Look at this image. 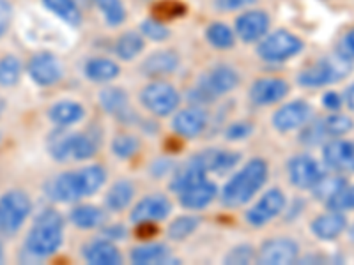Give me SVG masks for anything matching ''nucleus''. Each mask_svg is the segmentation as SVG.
Returning a JSON list of instances; mask_svg holds the SVG:
<instances>
[{
    "label": "nucleus",
    "mask_w": 354,
    "mask_h": 265,
    "mask_svg": "<svg viewBox=\"0 0 354 265\" xmlns=\"http://www.w3.org/2000/svg\"><path fill=\"white\" fill-rule=\"evenodd\" d=\"M252 131H254V126L250 124V122L238 121L229 126V129H227V138L229 140H243V138L250 137Z\"/></svg>",
    "instance_id": "nucleus-46"
},
{
    "label": "nucleus",
    "mask_w": 354,
    "mask_h": 265,
    "mask_svg": "<svg viewBox=\"0 0 354 265\" xmlns=\"http://www.w3.org/2000/svg\"><path fill=\"white\" fill-rule=\"evenodd\" d=\"M100 103L105 108V112L112 113V115L126 117V113H129L128 96H126V92L121 90V88H105L100 94Z\"/></svg>",
    "instance_id": "nucleus-28"
},
{
    "label": "nucleus",
    "mask_w": 354,
    "mask_h": 265,
    "mask_svg": "<svg viewBox=\"0 0 354 265\" xmlns=\"http://www.w3.org/2000/svg\"><path fill=\"white\" fill-rule=\"evenodd\" d=\"M142 32H144L145 37H149L153 41H165L170 36L169 28L156 20H145L142 23Z\"/></svg>",
    "instance_id": "nucleus-43"
},
{
    "label": "nucleus",
    "mask_w": 354,
    "mask_h": 265,
    "mask_svg": "<svg viewBox=\"0 0 354 265\" xmlns=\"http://www.w3.org/2000/svg\"><path fill=\"white\" fill-rule=\"evenodd\" d=\"M167 257H169V251L163 244L138 246L131 251V262L137 265L161 264V262H167Z\"/></svg>",
    "instance_id": "nucleus-30"
},
{
    "label": "nucleus",
    "mask_w": 354,
    "mask_h": 265,
    "mask_svg": "<svg viewBox=\"0 0 354 265\" xmlns=\"http://www.w3.org/2000/svg\"><path fill=\"white\" fill-rule=\"evenodd\" d=\"M322 159L333 172L354 173V141L331 140L324 145Z\"/></svg>",
    "instance_id": "nucleus-11"
},
{
    "label": "nucleus",
    "mask_w": 354,
    "mask_h": 265,
    "mask_svg": "<svg viewBox=\"0 0 354 265\" xmlns=\"http://www.w3.org/2000/svg\"><path fill=\"white\" fill-rule=\"evenodd\" d=\"M21 75V64L17 57L8 55L0 59V87H12L17 85Z\"/></svg>",
    "instance_id": "nucleus-36"
},
{
    "label": "nucleus",
    "mask_w": 354,
    "mask_h": 265,
    "mask_svg": "<svg viewBox=\"0 0 354 265\" xmlns=\"http://www.w3.org/2000/svg\"><path fill=\"white\" fill-rule=\"evenodd\" d=\"M205 173H207V170L202 165L201 157H192V159H189L188 163H185L181 168H177V173L174 175L172 182H170V189L181 195L185 189L192 188V186L197 184V182L204 181Z\"/></svg>",
    "instance_id": "nucleus-20"
},
{
    "label": "nucleus",
    "mask_w": 354,
    "mask_h": 265,
    "mask_svg": "<svg viewBox=\"0 0 354 265\" xmlns=\"http://www.w3.org/2000/svg\"><path fill=\"white\" fill-rule=\"evenodd\" d=\"M177 66H179V57L170 50H165V52H156L147 57L142 69L149 77H165V75L176 71Z\"/></svg>",
    "instance_id": "nucleus-23"
},
{
    "label": "nucleus",
    "mask_w": 354,
    "mask_h": 265,
    "mask_svg": "<svg viewBox=\"0 0 354 265\" xmlns=\"http://www.w3.org/2000/svg\"><path fill=\"white\" fill-rule=\"evenodd\" d=\"M197 226H198L197 217L183 216V217H179V219H176L170 223L169 235L172 239H176V241H181V239H186L188 235H192Z\"/></svg>",
    "instance_id": "nucleus-39"
},
{
    "label": "nucleus",
    "mask_w": 354,
    "mask_h": 265,
    "mask_svg": "<svg viewBox=\"0 0 354 265\" xmlns=\"http://www.w3.org/2000/svg\"><path fill=\"white\" fill-rule=\"evenodd\" d=\"M96 154V144L87 135L71 132L69 137V159L84 161Z\"/></svg>",
    "instance_id": "nucleus-33"
},
{
    "label": "nucleus",
    "mask_w": 354,
    "mask_h": 265,
    "mask_svg": "<svg viewBox=\"0 0 354 265\" xmlns=\"http://www.w3.org/2000/svg\"><path fill=\"white\" fill-rule=\"evenodd\" d=\"M119 72H121V69L115 62L110 61V59H101V57L88 61L87 66H85V75H87L88 80L93 81H110Z\"/></svg>",
    "instance_id": "nucleus-29"
},
{
    "label": "nucleus",
    "mask_w": 354,
    "mask_h": 265,
    "mask_svg": "<svg viewBox=\"0 0 354 265\" xmlns=\"http://www.w3.org/2000/svg\"><path fill=\"white\" fill-rule=\"evenodd\" d=\"M322 105H324V108L337 112V110H340V106H342V97L337 92H326L324 97H322Z\"/></svg>",
    "instance_id": "nucleus-49"
},
{
    "label": "nucleus",
    "mask_w": 354,
    "mask_h": 265,
    "mask_svg": "<svg viewBox=\"0 0 354 265\" xmlns=\"http://www.w3.org/2000/svg\"><path fill=\"white\" fill-rule=\"evenodd\" d=\"M43 4L69 25H80L82 14L75 0H43Z\"/></svg>",
    "instance_id": "nucleus-31"
},
{
    "label": "nucleus",
    "mask_w": 354,
    "mask_h": 265,
    "mask_svg": "<svg viewBox=\"0 0 354 265\" xmlns=\"http://www.w3.org/2000/svg\"><path fill=\"white\" fill-rule=\"evenodd\" d=\"M84 117V108L75 101H61L50 108V119L57 126H71Z\"/></svg>",
    "instance_id": "nucleus-26"
},
{
    "label": "nucleus",
    "mask_w": 354,
    "mask_h": 265,
    "mask_svg": "<svg viewBox=\"0 0 354 265\" xmlns=\"http://www.w3.org/2000/svg\"><path fill=\"white\" fill-rule=\"evenodd\" d=\"M310 117H312V108L305 101H292L289 105L282 106L273 115V126L278 131H294V129L301 128L308 124Z\"/></svg>",
    "instance_id": "nucleus-14"
},
{
    "label": "nucleus",
    "mask_w": 354,
    "mask_h": 265,
    "mask_svg": "<svg viewBox=\"0 0 354 265\" xmlns=\"http://www.w3.org/2000/svg\"><path fill=\"white\" fill-rule=\"evenodd\" d=\"M301 50L303 41L298 36L287 30H277L266 36V39L259 46V55L268 62H283L298 55Z\"/></svg>",
    "instance_id": "nucleus-6"
},
{
    "label": "nucleus",
    "mask_w": 354,
    "mask_h": 265,
    "mask_svg": "<svg viewBox=\"0 0 354 265\" xmlns=\"http://www.w3.org/2000/svg\"><path fill=\"white\" fill-rule=\"evenodd\" d=\"M71 221L78 228H97L105 223V213L94 205H78L71 210Z\"/></svg>",
    "instance_id": "nucleus-25"
},
{
    "label": "nucleus",
    "mask_w": 354,
    "mask_h": 265,
    "mask_svg": "<svg viewBox=\"0 0 354 265\" xmlns=\"http://www.w3.org/2000/svg\"><path fill=\"white\" fill-rule=\"evenodd\" d=\"M346 184H347V181L344 179V177L322 175V179L314 186V188H312V191H314V197L317 198V200L328 202L331 197H333V195H337L338 191H340V189H342Z\"/></svg>",
    "instance_id": "nucleus-34"
},
{
    "label": "nucleus",
    "mask_w": 354,
    "mask_h": 265,
    "mask_svg": "<svg viewBox=\"0 0 354 265\" xmlns=\"http://www.w3.org/2000/svg\"><path fill=\"white\" fill-rule=\"evenodd\" d=\"M255 2L257 0H214V6L220 11H238V9L254 6Z\"/></svg>",
    "instance_id": "nucleus-47"
},
{
    "label": "nucleus",
    "mask_w": 354,
    "mask_h": 265,
    "mask_svg": "<svg viewBox=\"0 0 354 265\" xmlns=\"http://www.w3.org/2000/svg\"><path fill=\"white\" fill-rule=\"evenodd\" d=\"M351 61L344 59L337 53L335 57H328L317 64L310 66L303 72H299L298 81L303 87H324V85L335 84L346 78L351 72Z\"/></svg>",
    "instance_id": "nucleus-4"
},
{
    "label": "nucleus",
    "mask_w": 354,
    "mask_h": 265,
    "mask_svg": "<svg viewBox=\"0 0 354 265\" xmlns=\"http://www.w3.org/2000/svg\"><path fill=\"white\" fill-rule=\"evenodd\" d=\"M324 129H326L328 137H342L353 129V121H351L347 115H340V113H335L324 119Z\"/></svg>",
    "instance_id": "nucleus-40"
},
{
    "label": "nucleus",
    "mask_w": 354,
    "mask_h": 265,
    "mask_svg": "<svg viewBox=\"0 0 354 265\" xmlns=\"http://www.w3.org/2000/svg\"><path fill=\"white\" fill-rule=\"evenodd\" d=\"M84 257L93 265H119L122 264V257L119 249L110 241H96L85 246Z\"/></svg>",
    "instance_id": "nucleus-22"
},
{
    "label": "nucleus",
    "mask_w": 354,
    "mask_h": 265,
    "mask_svg": "<svg viewBox=\"0 0 354 265\" xmlns=\"http://www.w3.org/2000/svg\"><path fill=\"white\" fill-rule=\"evenodd\" d=\"M268 179V165L262 159L248 161L236 175L221 189V202L227 207L245 205L250 198L257 193Z\"/></svg>",
    "instance_id": "nucleus-3"
},
{
    "label": "nucleus",
    "mask_w": 354,
    "mask_h": 265,
    "mask_svg": "<svg viewBox=\"0 0 354 265\" xmlns=\"http://www.w3.org/2000/svg\"><path fill=\"white\" fill-rule=\"evenodd\" d=\"M0 262H2V246H0Z\"/></svg>",
    "instance_id": "nucleus-53"
},
{
    "label": "nucleus",
    "mask_w": 354,
    "mask_h": 265,
    "mask_svg": "<svg viewBox=\"0 0 354 265\" xmlns=\"http://www.w3.org/2000/svg\"><path fill=\"white\" fill-rule=\"evenodd\" d=\"M32 204L24 191H8L0 197V233L12 235L21 228Z\"/></svg>",
    "instance_id": "nucleus-5"
},
{
    "label": "nucleus",
    "mask_w": 354,
    "mask_h": 265,
    "mask_svg": "<svg viewBox=\"0 0 354 265\" xmlns=\"http://www.w3.org/2000/svg\"><path fill=\"white\" fill-rule=\"evenodd\" d=\"M126 230L122 228L121 225L117 226H109V228L105 230V237L106 239H122L124 237Z\"/></svg>",
    "instance_id": "nucleus-50"
},
{
    "label": "nucleus",
    "mask_w": 354,
    "mask_h": 265,
    "mask_svg": "<svg viewBox=\"0 0 354 265\" xmlns=\"http://www.w3.org/2000/svg\"><path fill=\"white\" fill-rule=\"evenodd\" d=\"M346 228L347 217L344 216V213H337V210L321 214V216H317L312 221V232L321 241H333Z\"/></svg>",
    "instance_id": "nucleus-19"
},
{
    "label": "nucleus",
    "mask_w": 354,
    "mask_h": 265,
    "mask_svg": "<svg viewBox=\"0 0 354 265\" xmlns=\"http://www.w3.org/2000/svg\"><path fill=\"white\" fill-rule=\"evenodd\" d=\"M205 37L213 44L214 48L225 50L234 46V32L225 23H211L205 30Z\"/></svg>",
    "instance_id": "nucleus-35"
},
{
    "label": "nucleus",
    "mask_w": 354,
    "mask_h": 265,
    "mask_svg": "<svg viewBox=\"0 0 354 265\" xmlns=\"http://www.w3.org/2000/svg\"><path fill=\"white\" fill-rule=\"evenodd\" d=\"M138 140L131 135H119V137L113 140L112 150L117 157H122V159H128V157L135 156L138 153Z\"/></svg>",
    "instance_id": "nucleus-41"
},
{
    "label": "nucleus",
    "mask_w": 354,
    "mask_h": 265,
    "mask_svg": "<svg viewBox=\"0 0 354 265\" xmlns=\"http://www.w3.org/2000/svg\"><path fill=\"white\" fill-rule=\"evenodd\" d=\"M270 28V17L264 11H246L236 20V34L245 43H254L264 37Z\"/></svg>",
    "instance_id": "nucleus-16"
},
{
    "label": "nucleus",
    "mask_w": 354,
    "mask_h": 265,
    "mask_svg": "<svg viewBox=\"0 0 354 265\" xmlns=\"http://www.w3.org/2000/svg\"><path fill=\"white\" fill-rule=\"evenodd\" d=\"M286 207V197L280 189H270L264 197L246 213V221L252 226H262L270 223Z\"/></svg>",
    "instance_id": "nucleus-10"
},
{
    "label": "nucleus",
    "mask_w": 354,
    "mask_h": 265,
    "mask_svg": "<svg viewBox=\"0 0 354 265\" xmlns=\"http://www.w3.org/2000/svg\"><path fill=\"white\" fill-rule=\"evenodd\" d=\"M349 237H351V241L354 242V225L351 226V230H349Z\"/></svg>",
    "instance_id": "nucleus-52"
},
{
    "label": "nucleus",
    "mask_w": 354,
    "mask_h": 265,
    "mask_svg": "<svg viewBox=\"0 0 354 265\" xmlns=\"http://www.w3.org/2000/svg\"><path fill=\"white\" fill-rule=\"evenodd\" d=\"M115 53L122 61H131L144 50V37L135 32L122 34L115 43Z\"/></svg>",
    "instance_id": "nucleus-32"
},
{
    "label": "nucleus",
    "mask_w": 354,
    "mask_h": 265,
    "mask_svg": "<svg viewBox=\"0 0 354 265\" xmlns=\"http://www.w3.org/2000/svg\"><path fill=\"white\" fill-rule=\"evenodd\" d=\"M106 172L101 166H85L77 172H66L48 182L46 193L57 202H77L91 197L105 184Z\"/></svg>",
    "instance_id": "nucleus-1"
},
{
    "label": "nucleus",
    "mask_w": 354,
    "mask_h": 265,
    "mask_svg": "<svg viewBox=\"0 0 354 265\" xmlns=\"http://www.w3.org/2000/svg\"><path fill=\"white\" fill-rule=\"evenodd\" d=\"M252 260H254V249L250 246H239L232 249L225 258L227 264H248Z\"/></svg>",
    "instance_id": "nucleus-45"
},
{
    "label": "nucleus",
    "mask_w": 354,
    "mask_h": 265,
    "mask_svg": "<svg viewBox=\"0 0 354 265\" xmlns=\"http://www.w3.org/2000/svg\"><path fill=\"white\" fill-rule=\"evenodd\" d=\"M11 4L8 0H0V37L4 36V32L8 30L9 21H11Z\"/></svg>",
    "instance_id": "nucleus-48"
},
{
    "label": "nucleus",
    "mask_w": 354,
    "mask_h": 265,
    "mask_svg": "<svg viewBox=\"0 0 354 265\" xmlns=\"http://www.w3.org/2000/svg\"><path fill=\"white\" fill-rule=\"evenodd\" d=\"M62 239H64V219L57 210L46 209L34 221L25 241V249L34 258H46L61 248Z\"/></svg>",
    "instance_id": "nucleus-2"
},
{
    "label": "nucleus",
    "mask_w": 354,
    "mask_h": 265,
    "mask_svg": "<svg viewBox=\"0 0 354 265\" xmlns=\"http://www.w3.org/2000/svg\"><path fill=\"white\" fill-rule=\"evenodd\" d=\"M299 248L290 239H271L259 251V262L264 265H287L298 260Z\"/></svg>",
    "instance_id": "nucleus-12"
},
{
    "label": "nucleus",
    "mask_w": 354,
    "mask_h": 265,
    "mask_svg": "<svg viewBox=\"0 0 354 265\" xmlns=\"http://www.w3.org/2000/svg\"><path fill=\"white\" fill-rule=\"evenodd\" d=\"M287 90H289V85L282 78H262L254 84L250 97L255 105H271L286 97Z\"/></svg>",
    "instance_id": "nucleus-18"
},
{
    "label": "nucleus",
    "mask_w": 354,
    "mask_h": 265,
    "mask_svg": "<svg viewBox=\"0 0 354 265\" xmlns=\"http://www.w3.org/2000/svg\"><path fill=\"white\" fill-rule=\"evenodd\" d=\"M344 101H346L347 108L353 110V112H354V84L351 85L349 88H347L346 96H344Z\"/></svg>",
    "instance_id": "nucleus-51"
},
{
    "label": "nucleus",
    "mask_w": 354,
    "mask_h": 265,
    "mask_svg": "<svg viewBox=\"0 0 354 265\" xmlns=\"http://www.w3.org/2000/svg\"><path fill=\"white\" fill-rule=\"evenodd\" d=\"M218 189L213 182L209 181H201L197 184H194L192 188L185 189L179 198H181V204L185 205L186 209H204L205 205H209L211 202L216 198Z\"/></svg>",
    "instance_id": "nucleus-21"
},
{
    "label": "nucleus",
    "mask_w": 354,
    "mask_h": 265,
    "mask_svg": "<svg viewBox=\"0 0 354 265\" xmlns=\"http://www.w3.org/2000/svg\"><path fill=\"white\" fill-rule=\"evenodd\" d=\"M238 72L234 71L232 68H229V66H216V68H213L202 77L201 85H198L195 92L201 94L202 101H211L214 97L223 96L229 90H232L238 85Z\"/></svg>",
    "instance_id": "nucleus-8"
},
{
    "label": "nucleus",
    "mask_w": 354,
    "mask_h": 265,
    "mask_svg": "<svg viewBox=\"0 0 354 265\" xmlns=\"http://www.w3.org/2000/svg\"><path fill=\"white\" fill-rule=\"evenodd\" d=\"M328 209L337 210V213H347V210H354V186L346 184L337 195L326 202Z\"/></svg>",
    "instance_id": "nucleus-38"
},
{
    "label": "nucleus",
    "mask_w": 354,
    "mask_h": 265,
    "mask_svg": "<svg viewBox=\"0 0 354 265\" xmlns=\"http://www.w3.org/2000/svg\"><path fill=\"white\" fill-rule=\"evenodd\" d=\"M142 103L158 117L170 115L179 106V92L167 81H154L142 90Z\"/></svg>",
    "instance_id": "nucleus-7"
},
{
    "label": "nucleus",
    "mask_w": 354,
    "mask_h": 265,
    "mask_svg": "<svg viewBox=\"0 0 354 265\" xmlns=\"http://www.w3.org/2000/svg\"><path fill=\"white\" fill-rule=\"evenodd\" d=\"M93 2L100 8V11L103 12V17L109 21V25L115 27V25L124 21L126 11L121 0H93Z\"/></svg>",
    "instance_id": "nucleus-37"
},
{
    "label": "nucleus",
    "mask_w": 354,
    "mask_h": 265,
    "mask_svg": "<svg viewBox=\"0 0 354 265\" xmlns=\"http://www.w3.org/2000/svg\"><path fill=\"white\" fill-rule=\"evenodd\" d=\"M328 137L326 129H324V122L322 121H314L310 122L305 128V131L301 132V141H305L306 145H319L324 141V138Z\"/></svg>",
    "instance_id": "nucleus-42"
},
{
    "label": "nucleus",
    "mask_w": 354,
    "mask_h": 265,
    "mask_svg": "<svg viewBox=\"0 0 354 265\" xmlns=\"http://www.w3.org/2000/svg\"><path fill=\"white\" fill-rule=\"evenodd\" d=\"M337 53L347 61H353L354 59V27L351 30H347L342 36V39L338 41Z\"/></svg>",
    "instance_id": "nucleus-44"
},
{
    "label": "nucleus",
    "mask_w": 354,
    "mask_h": 265,
    "mask_svg": "<svg viewBox=\"0 0 354 265\" xmlns=\"http://www.w3.org/2000/svg\"><path fill=\"white\" fill-rule=\"evenodd\" d=\"M205 124H207V115H205L204 110L195 108V106L181 110L172 121L174 131L186 138H194L201 135L205 129Z\"/></svg>",
    "instance_id": "nucleus-17"
},
{
    "label": "nucleus",
    "mask_w": 354,
    "mask_h": 265,
    "mask_svg": "<svg viewBox=\"0 0 354 265\" xmlns=\"http://www.w3.org/2000/svg\"><path fill=\"white\" fill-rule=\"evenodd\" d=\"M197 156L201 157L202 165L205 166V170L214 173L229 172V170H232L234 166L238 165V161H239V154L230 153V150L211 149V150H205V153L202 154H197Z\"/></svg>",
    "instance_id": "nucleus-24"
},
{
    "label": "nucleus",
    "mask_w": 354,
    "mask_h": 265,
    "mask_svg": "<svg viewBox=\"0 0 354 265\" xmlns=\"http://www.w3.org/2000/svg\"><path fill=\"white\" fill-rule=\"evenodd\" d=\"M28 75L37 85L50 87L62 78V66L52 53H37L28 62Z\"/></svg>",
    "instance_id": "nucleus-13"
},
{
    "label": "nucleus",
    "mask_w": 354,
    "mask_h": 265,
    "mask_svg": "<svg viewBox=\"0 0 354 265\" xmlns=\"http://www.w3.org/2000/svg\"><path fill=\"white\" fill-rule=\"evenodd\" d=\"M133 189L131 182L128 181H119L110 188V191L105 197V205L109 210H113V213H119V210L126 209L133 200Z\"/></svg>",
    "instance_id": "nucleus-27"
},
{
    "label": "nucleus",
    "mask_w": 354,
    "mask_h": 265,
    "mask_svg": "<svg viewBox=\"0 0 354 265\" xmlns=\"http://www.w3.org/2000/svg\"><path fill=\"white\" fill-rule=\"evenodd\" d=\"M172 210V204L163 195H151L138 202L131 210L133 223H154V221L165 219Z\"/></svg>",
    "instance_id": "nucleus-15"
},
{
    "label": "nucleus",
    "mask_w": 354,
    "mask_h": 265,
    "mask_svg": "<svg viewBox=\"0 0 354 265\" xmlns=\"http://www.w3.org/2000/svg\"><path fill=\"white\" fill-rule=\"evenodd\" d=\"M321 165L312 156H296L289 161V177L296 188L299 189H312L322 179Z\"/></svg>",
    "instance_id": "nucleus-9"
}]
</instances>
